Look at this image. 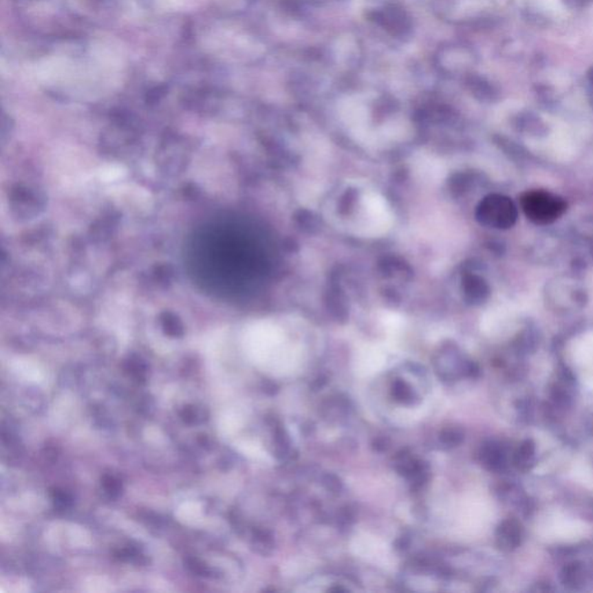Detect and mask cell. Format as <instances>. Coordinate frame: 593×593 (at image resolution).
<instances>
[{
    "mask_svg": "<svg viewBox=\"0 0 593 593\" xmlns=\"http://www.w3.org/2000/svg\"><path fill=\"white\" fill-rule=\"evenodd\" d=\"M520 204L525 216L537 225H550L567 211V202L563 198L545 191L525 193L520 198Z\"/></svg>",
    "mask_w": 593,
    "mask_h": 593,
    "instance_id": "1",
    "label": "cell"
},
{
    "mask_svg": "<svg viewBox=\"0 0 593 593\" xmlns=\"http://www.w3.org/2000/svg\"><path fill=\"white\" fill-rule=\"evenodd\" d=\"M480 218L484 224L506 230L516 224L518 210L509 197L503 195H491L481 205Z\"/></svg>",
    "mask_w": 593,
    "mask_h": 593,
    "instance_id": "2",
    "label": "cell"
},
{
    "mask_svg": "<svg viewBox=\"0 0 593 593\" xmlns=\"http://www.w3.org/2000/svg\"><path fill=\"white\" fill-rule=\"evenodd\" d=\"M378 20L381 22V25L386 27V30H391L393 34L403 35L409 30V20L407 15L396 6L386 8L384 12L379 13Z\"/></svg>",
    "mask_w": 593,
    "mask_h": 593,
    "instance_id": "3",
    "label": "cell"
},
{
    "mask_svg": "<svg viewBox=\"0 0 593 593\" xmlns=\"http://www.w3.org/2000/svg\"><path fill=\"white\" fill-rule=\"evenodd\" d=\"M103 488H105V490H106L110 496H113V497H116V496L121 494V482H120L116 477H114V476H103Z\"/></svg>",
    "mask_w": 593,
    "mask_h": 593,
    "instance_id": "4",
    "label": "cell"
},
{
    "mask_svg": "<svg viewBox=\"0 0 593 593\" xmlns=\"http://www.w3.org/2000/svg\"><path fill=\"white\" fill-rule=\"evenodd\" d=\"M52 497L56 504L62 506V508H66V506H70L72 504V497L70 495L64 490H61V489H52Z\"/></svg>",
    "mask_w": 593,
    "mask_h": 593,
    "instance_id": "5",
    "label": "cell"
},
{
    "mask_svg": "<svg viewBox=\"0 0 593 593\" xmlns=\"http://www.w3.org/2000/svg\"><path fill=\"white\" fill-rule=\"evenodd\" d=\"M474 79L475 80L472 81V85L477 89L479 94L486 96V98H493V96H495L494 88L491 87L490 85L486 81L481 80L480 78H474Z\"/></svg>",
    "mask_w": 593,
    "mask_h": 593,
    "instance_id": "6",
    "label": "cell"
},
{
    "mask_svg": "<svg viewBox=\"0 0 593 593\" xmlns=\"http://www.w3.org/2000/svg\"><path fill=\"white\" fill-rule=\"evenodd\" d=\"M187 567L191 569V572L198 574V575L204 576L209 572L208 568L205 567V564L202 563L196 559H189L187 560Z\"/></svg>",
    "mask_w": 593,
    "mask_h": 593,
    "instance_id": "7",
    "label": "cell"
},
{
    "mask_svg": "<svg viewBox=\"0 0 593 593\" xmlns=\"http://www.w3.org/2000/svg\"><path fill=\"white\" fill-rule=\"evenodd\" d=\"M460 440H462V436L455 430H447V431L444 432L443 435H442V440L446 445H454V444L460 443Z\"/></svg>",
    "mask_w": 593,
    "mask_h": 593,
    "instance_id": "8",
    "label": "cell"
},
{
    "mask_svg": "<svg viewBox=\"0 0 593 593\" xmlns=\"http://www.w3.org/2000/svg\"><path fill=\"white\" fill-rule=\"evenodd\" d=\"M181 418L187 423H194L196 420V411L193 407H184V410L181 411Z\"/></svg>",
    "mask_w": 593,
    "mask_h": 593,
    "instance_id": "9",
    "label": "cell"
},
{
    "mask_svg": "<svg viewBox=\"0 0 593 593\" xmlns=\"http://www.w3.org/2000/svg\"><path fill=\"white\" fill-rule=\"evenodd\" d=\"M564 3L572 8H579L582 5V0H564Z\"/></svg>",
    "mask_w": 593,
    "mask_h": 593,
    "instance_id": "10",
    "label": "cell"
},
{
    "mask_svg": "<svg viewBox=\"0 0 593 593\" xmlns=\"http://www.w3.org/2000/svg\"><path fill=\"white\" fill-rule=\"evenodd\" d=\"M590 77H591V83H592V84H593V71H592V74H591V76H590Z\"/></svg>",
    "mask_w": 593,
    "mask_h": 593,
    "instance_id": "11",
    "label": "cell"
}]
</instances>
